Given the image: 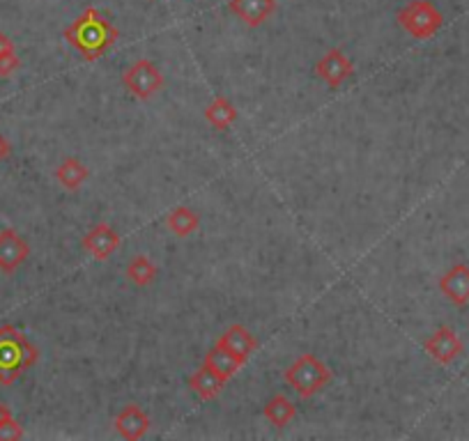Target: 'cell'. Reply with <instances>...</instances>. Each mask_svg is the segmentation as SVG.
Here are the masks:
<instances>
[{
    "mask_svg": "<svg viewBox=\"0 0 469 441\" xmlns=\"http://www.w3.org/2000/svg\"><path fill=\"white\" fill-rule=\"evenodd\" d=\"M166 228H169L175 237H189V234H193L201 228V216H198L192 208L180 205V208H175L173 212L166 216Z\"/></svg>",
    "mask_w": 469,
    "mask_h": 441,
    "instance_id": "19",
    "label": "cell"
},
{
    "mask_svg": "<svg viewBox=\"0 0 469 441\" xmlns=\"http://www.w3.org/2000/svg\"><path fill=\"white\" fill-rule=\"evenodd\" d=\"M202 115H205V122H208L212 129L228 131L230 127L237 122V115L240 113H237V109H234V104L228 97H224V94H217V97H214L208 104V109L202 110Z\"/></svg>",
    "mask_w": 469,
    "mask_h": 441,
    "instance_id": "15",
    "label": "cell"
},
{
    "mask_svg": "<svg viewBox=\"0 0 469 441\" xmlns=\"http://www.w3.org/2000/svg\"><path fill=\"white\" fill-rule=\"evenodd\" d=\"M284 380L300 398H313L332 381V371L313 352H306L284 372Z\"/></svg>",
    "mask_w": 469,
    "mask_h": 441,
    "instance_id": "3",
    "label": "cell"
},
{
    "mask_svg": "<svg viewBox=\"0 0 469 441\" xmlns=\"http://www.w3.org/2000/svg\"><path fill=\"white\" fill-rule=\"evenodd\" d=\"M316 77L332 90H339L348 78L355 77V65L341 49H329L316 62Z\"/></svg>",
    "mask_w": 469,
    "mask_h": 441,
    "instance_id": "7",
    "label": "cell"
},
{
    "mask_svg": "<svg viewBox=\"0 0 469 441\" xmlns=\"http://www.w3.org/2000/svg\"><path fill=\"white\" fill-rule=\"evenodd\" d=\"M424 352L440 365H451L465 352V345L458 338V333L453 331L451 327H447V324H442V327H437L432 331L431 338L424 340Z\"/></svg>",
    "mask_w": 469,
    "mask_h": 441,
    "instance_id": "6",
    "label": "cell"
},
{
    "mask_svg": "<svg viewBox=\"0 0 469 441\" xmlns=\"http://www.w3.org/2000/svg\"><path fill=\"white\" fill-rule=\"evenodd\" d=\"M10 416H12V409L7 407V404L3 403V400H0V421L10 419Z\"/></svg>",
    "mask_w": 469,
    "mask_h": 441,
    "instance_id": "25",
    "label": "cell"
},
{
    "mask_svg": "<svg viewBox=\"0 0 469 441\" xmlns=\"http://www.w3.org/2000/svg\"><path fill=\"white\" fill-rule=\"evenodd\" d=\"M440 292H442L453 306H458V308L469 304V267L465 262L453 265V267L440 278Z\"/></svg>",
    "mask_w": 469,
    "mask_h": 441,
    "instance_id": "10",
    "label": "cell"
},
{
    "mask_svg": "<svg viewBox=\"0 0 469 441\" xmlns=\"http://www.w3.org/2000/svg\"><path fill=\"white\" fill-rule=\"evenodd\" d=\"M12 51H17V49H14V42L10 39V35L0 33V55L12 53Z\"/></svg>",
    "mask_w": 469,
    "mask_h": 441,
    "instance_id": "23",
    "label": "cell"
},
{
    "mask_svg": "<svg viewBox=\"0 0 469 441\" xmlns=\"http://www.w3.org/2000/svg\"><path fill=\"white\" fill-rule=\"evenodd\" d=\"M205 363L210 365V368H212L214 372H217V375H221L224 377L226 381L228 380H233L234 375H237V372L242 371V368H244V361L242 359H237V356L233 355V352H228V349L226 347H221V345H214L212 349H210L208 355H205Z\"/></svg>",
    "mask_w": 469,
    "mask_h": 441,
    "instance_id": "17",
    "label": "cell"
},
{
    "mask_svg": "<svg viewBox=\"0 0 469 441\" xmlns=\"http://www.w3.org/2000/svg\"><path fill=\"white\" fill-rule=\"evenodd\" d=\"M113 428L115 432L120 437H125V439H143L150 430V416L145 414L138 404H125V407L120 409V414L115 416Z\"/></svg>",
    "mask_w": 469,
    "mask_h": 441,
    "instance_id": "11",
    "label": "cell"
},
{
    "mask_svg": "<svg viewBox=\"0 0 469 441\" xmlns=\"http://www.w3.org/2000/svg\"><path fill=\"white\" fill-rule=\"evenodd\" d=\"M226 380L210 368L208 363H202L192 377H189V388L198 396V400H214L218 393L224 391Z\"/></svg>",
    "mask_w": 469,
    "mask_h": 441,
    "instance_id": "14",
    "label": "cell"
},
{
    "mask_svg": "<svg viewBox=\"0 0 469 441\" xmlns=\"http://www.w3.org/2000/svg\"><path fill=\"white\" fill-rule=\"evenodd\" d=\"M30 256V246L17 230L5 228L0 233V272L14 274Z\"/></svg>",
    "mask_w": 469,
    "mask_h": 441,
    "instance_id": "8",
    "label": "cell"
},
{
    "mask_svg": "<svg viewBox=\"0 0 469 441\" xmlns=\"http://www.w3.org/2000/svg\"><path fill=\"white\" fill-rule=\"evenodd\" d=\"M262 414H265L267 423H272L274 428H278V430H281V428H285V425H290L292 421H295L297 407H295V403H292V400L285 398L284 393H276V396H272V400L265 404Z\"/></svg>",
    "mask_w": 469,
    "mask_h": 441,
    "instance_id": "18",
    "label": "cell"
},
{
    "mask_svg": "<svg viewBox=\"0 0 469 441\" xmlns=\"http://www.w3.org/2000/svg\"><path fill=\"white\" fill-rule=\"evenodd\" d=\"M125 274L134 285H138V288H148V285H152L154 281H157L159 269L148 256H134L129 262H127Z\"/></svg>",
    "mask_w": 469,
    "mask_h": 441,
    "instance_id": "20",
    "label": "cell"
},
{
    "mask_svg": "<svg viewBox=\"0 0 469 441\" xmlns=\"http://www.w3.org/2000/svg\"><path fill=\"white\" fill-rule=\"evenodd\" d=\"M10 152H12V145L7 143V138L0 134V161H5V159L10 157Z\"/></svg>",
    "mask_w": 469,
    "mask_h": 441,
    "instance_id": "24",
    "label": "cell"
},
{
    "mask_svg": "<svg viewBox=\"0 0 469 441\" xmlns=\"http://www.w3.org/2000/svg\"><path fill=\"white\" fill-rule=\"evenodd\" d=\"M65 39L70 46L83 55V61H99L106 51L120 39V30L99 14L97 7H87L65 28Z\"/></svg>",
    "mask_w": 469,
    "mask_h": 441,
    "instance_id": "1",
    "label": "cell"
},
{
    "mask_svg": "<svg viewBox=\"0 0 469 441\" xmlns=\"http://www.w3.org/2000/svg\"><path fill=\"white\" fill-rule=\"evenodd\" d=\"M228 7L244 26L260 28L276 12V0H230Z\"/></svg>",
    "mask_w": 469,
    "mask_h": 441,
    "instance_id": "12",
    "label": "cell"
},
{
    "mask_svg": "<svg viewBox=\"0 0 469 441\" xmlns=\"http://www.w3.org/2000/svg\"><path fill=\"white\" fill-rule=\"evenodd\" d=\"M21 67V61H19L17 51H12V53H5L0 55V77L3 78H10L14 71Z\"/></svg>",
    "mask_w": 469,
    "mask_h": 441,
    "instance_id": "22",
    "label": "cell"
},
{
    "mask_svg": "<svg viewBox=\"0 0 469 441\" xmlns=\"http://www.w3.org/2000/svg\"><path fill=\"white\" fill-rule=\"evenodd\" d=\"M122 86L136 99H152L154 94L164 90L166 81L161 69H159L150 58H138V61L122 74Z\"/></svg>",
    "mask_w": 469,
    "mask_h": 441,
    "instance_id": "5",
    "label": "cell"
},
{
    "mask_svg": "<svg viewBox=\"0 0 469 441\" xmlns=\"http://www.w3.org/2000/svg\"><path fill=\"white\" fill-rule=\"evenodd\" d=\"M39 359V349L17 327H0V384L12 387Z\"/></svg>",
    "mask_w": 469,
    "mask_h": 441,
    "instance_id": "2",
    "label": "cell"
},
{
    "mask_svg": "<svg viewBox=\"0 0 469 441\" xmlns=\"http://www.w3.org/2000/svg\"><path fill=\"white\" fill-rule=\"evenodd\" d=\"M23 439V428L19 425V421L14 416L0 421V441H14Z\"/></svg>",
    "mask_w": 469,
    "mask_h": 441,
    "instance_id": "21",
    "label": "cell"
},
{
    "mask_svg": "<svg viewBox=\"0 0 469 441\" xmlns=\"http://www.w3.org/2000/svg\"><path fill=\"white\" fill-rule=\"evenodd\" d=\"M396 21L409 37L431 39L440 33L444 17L431 0H409L407 5L399 10Z\"/></svg>",
    "mask_w": 469,
    "mask_h": 441,
    "instance_id": "4",
    "label": "cell"
},
{
    "mask_svg": "<svg viewBox=\"0 0 469 441\" xmlns=\"http://www.w3.org/2000/svg\"><path fill=\"white\" fill-rule=\"evenodd\" d=\"M120 234L115 233L109 224H97L83 237V249L97 262H104L120 249Z\"/></svg>",
    "mask_w": 469,
    "mask_h": 441,
    "instance_id": "9",
    "label": "cell"
},
{
    "mask_svg": "<svg viewBox=\"0 0 469 441\" xmlns=\"http://www.w3.org/2000/svg\"><path fill=\"white\" fill-rule=\"evenodd\" d=\"M55 180L61 182L62 189L67 191H78L90 177V168L83 164L81 159L77 157H67L58 168H55Z\"/></svg>",
    "mask_w": 469,
    "mask_h": 441,
    "instance_id": "16",
    "label": "cell"
},
{
    "mask_svg": "<svg viewBox=\"0 0 469 441\" xmlns=\"http://www.w3.org/2000/svg\"><path fill=\"white\" fill-rule=\"evenodd\" d=\"M221 347H226L228 352H233L237 359H242L244 363H249L251 355L258 349V340L251 331L242 324H230L217 340Z\"/></svg>",
    "mask_w": 469,
    "mask_h": 441,
    "instance_id": "13",
    "label": "cell"
}]
</instances>
